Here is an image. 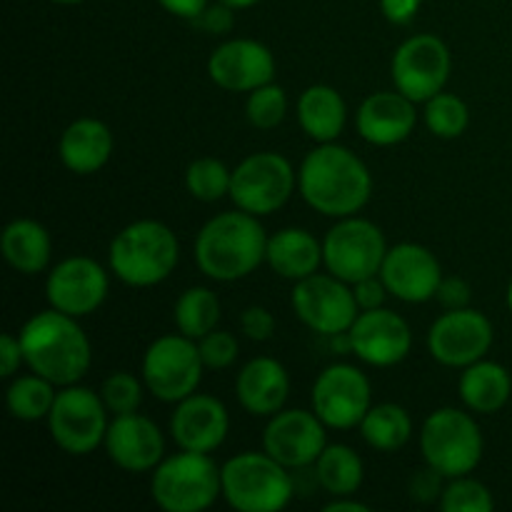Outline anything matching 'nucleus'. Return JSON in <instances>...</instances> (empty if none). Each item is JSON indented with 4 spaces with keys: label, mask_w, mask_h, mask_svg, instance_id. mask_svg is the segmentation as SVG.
<instances>
[{
    "label": "nucleus",
    "mask_w": 512,
    "mask_h": 512,
    "mask_svg": "<svg viewBox=\"0 0 512 512\" xmlns=\"http://www.w3.org/2000/svg\"><path fill=\"white\" fill-rule=\"evenodd\" d=\"M298 185L305 203L328 218L355 215L373 193L368 165L353 150L335 143H320V148L305 155Z\"/></svg>",
    "instance_id": "obj_1"
},
{
    "label": "nucleus",
    "mask_w": 512,
    "mask_h": 512,
    "mask_svg": "<svg viewBox=\"0 0 512 512\" xmlns=\"http://www.w3.org/2000/svg\"><path fill=\"white\" fill-rule=\"evenodd\" d=\"M23 358L33 373L48 378L53 385H75L90 368V340L73 315L45 310L33 315L20 330Z\"/></svg>",
    "instance_id": "obj_2"
},
{
    "label": "nucleus",
    "mask_w": 512,
    "mask_h": 512,
    "mask_svg": "<svg viewBox=\"0 0 512 512\" xmlns=\"http://www.w3.org/2000/svg\"><path fill=\"white\" fill-rule=\"evenodd\" d=\"M268 253V235L258 215L238 208L220 213L203 225L195 238V263L208 278L233 283L253 273Z\"/></svg>",
    "instance_id": "obj_3"
},
{
    "label": "nucleus",
    "mask_w": 512,
    "mask_h": 512,
    "mask_svg": "<svg viewBox=\"0 0 512 512\" xmlns=\"http://www.w3.org/2000/svg\"><path fill=\"white\" fill-rule=\"evenodd\" d=\"M108 260L125 285L150 288L163 283L178 265V238L165 223L138 220L115 235Z\"/></svg>",
    "instance_id": "obj_4"
},
{
    "label": "nucleus",
    "mask_w": 512,
    "mask_h": 512,
    "mask_svg": "<svg viewBox=\"0 0 512 512\" xmlns=\"http://www.w3.org/2000/svg\"><path fill=\"white\" fill-rule=\"evenodd\" d=\"M223 498L238 512H278L288 508L295 485L288 468L268 453H240L220 468Z\"/></svg>",
    "instance_id": "obj_5"
},
{
    "label": "nucleus",
    "mask_w": 512,
    "mask_h": 512,
    "mask_svg": "<svg viewBox=\"0 0 512 512\" xmlns=\"http://www.w3.org/2000/svg\"><path fill=\"white\" fill-rule=\"evenodd\" d=\"M223 493L220 470L208 453H183L163 458L153 470L150 495L165 512H203Z\"/></svg>",
    "instance_id": "obj_6"
},
{
    "label": "nucleus",
    "mask_w": 512,
    "mask_h": 512,
    "mask_svg": "<svg viewBox=\"0 0 512 512\" xmlns=\"http://www.w3.org/2000/svg\"><path fill=\"white\" fill-rule=\"evenodd\" d=\"M420 450L425 463L445 478H463L483 458V433L468 413L455 408L435 410L423 425Z\"/></svg>",
    "instance_id": "obj_7"
},
{
    "label": "nucleus",
    "mask_w": 512,
    "mask_h": 512,
    "mask_svg": "<svg viewBox=\"0 0 512 512\" xmlns=\"http://www.w3.org/2000/svg\"><path fill=\"white\" fill-rule=\"evenodd\" d=\"M385 255L388 245L383 230L370 220L353 218V215L340 218V223L330 228L323 240L325 268L350 285L380 275Z\"/></svg>",
    "instance_id": "obj_8"
},
{
    "label": "nucleus",
    "mask_w": 512,
    "mask_h": 512,
    "mask_svg": "<svg viewBox=\"0 0 512 512\" xmlns=\"http://www.w3.org/2000/svg\"><path fill=\"white\" fill-rule=\"evenodd\" d=\"M198 343L188 335H163L143 358V383L163 403H180L193 395L203 380Z\"/></svg>",
    "instance_id": "obj_9"
},
{
    "label": "nucleus",
    "mask_w": 512,
    "mask_h": 512,
    "mask_svg": "<svg viewBox=\"0 0 512 512\" xmlns=\"http://www.w3.org/2000/svg\"><path fill=\"white\" fill-rule=\"evenodd\" d=\"M98 393L80 385H65L55 395L53 410L48 415V428L55 445L68 455H88L105 443L108 415Z\"/></svg>",
    "instance_id": "obj_10"
},
{
    "label": "nucleus",
    "mask_w": 512,
    "mask_h": 512,
    "mask_svg": "<svg viewBox=\"0 0 512 512\" xmlns=\"http://www.w3.org/2000/svg\"><path fill=\"white\" fill-rule=\"evenodd\" d=\"M295 170L288 158L278 153L248 155L230 180V198L250 215H273L293 195Z\"/></svg>",
    "instance_id": "obj_11"
},
{
    "label": "nucleus",
    "mask_w": 512,
    "mask_h": 512,
    "mask_svg": "<svg viewBox=\"0 0 512 512\" xmlns=\"http://www.w3.org/2000/svg\"><path fill=\"white\" fill-rule=\"evenodd\" d=\"M350 283L330 275H310L295 283L293 288V310L300 323L308 325L313 333L333 335L348 333L350 325L360 315L358 300H355Z\"/></svg>",
    "instance_id": "obj_12"
},
{
    "label": "nucleus",
    "mask_w": 512,
    "mask_h": 512,
    "mask_svg": "<svg viewBox=\"0 0 512 512\" xmlns=\"http://www.w3.org/2000/svg\"><path fill=\"white\" fill-rule=\"evenodd\" d=\"M450 50L438 35L420 33L405 40L393 55L395 90L408 95L413 103H425L445 88L450 78Z\"/></svg>",
    "instance_id": "obj_13"
},
{
    "label": "nucleus",
    "mask_w": 512,
    "mask_h": 512,
    "mask_svg": "<svg viewBox=\"0 0 512 512\" xmlns=\"http://www.w3.org/2000/svg\"><path fill=\"white\" fill-rule=\"evenodd\" d=\"M370 380L353 365H330L313 385V413L333 430L358 428L370 410Z\"/></svg>",
    "instance_id": "obj_14"
},
{
    "label": "nucleus",
    "mask_w": 512,
    "mask_h": 512,
    "mask_svg": "<svg viewBox=\"0 0 512 512\" xmlns=\"http://www.w3.org/2000/svg\"><path fill=\"white\" fill-rule=\"evenodd\" d=\"M493 345V325L473 308L448 310L433 323L428 335L430 355L448 368H468L485 358Z\"/></svg>",
    "instance_id": "obj_15"
},
{
    "label": "nucleus",
    "mask_w": 512,
    "mask_h": 512,
    "mask_svg": "<svg viewBox=\"0 0 512 512\" xmlns=\"http://www.w3.org/2000/svg\"><path fill=\"white\" fill-rule=\"evenodd\" d=\"M328 425L308 410H280L263 433V450L288 470L313 465L328 445Z\"/></svg>",
    "instance_id": "obj_16"
},
{
    "label": "nucleus",
    "mask_w": 512,
    "mask_h": 512,
    "mask_svg": "<svg viewBox=\"0 0 512 512\" xmlns=\"http://www.w3.org/2000/svg\"><path fill=\"white\" fill-rule=\"evenodd\" d=\"M350 348L373 368H390L408 358L413 348L410 325L398 313L385 308L363 310L350 325Z\"/></svg>",
    "instance_id": "obj_17"
},
{
    "label": "nucleus",
    "mask_w": 512,
    "mask_h": 512,
    "mask_svg": "<svg viewBox=\"0 0 512 512\" xmlns=\"http://www.w3.org/2000/svg\"><path fill=\"white\" fill-rule=\"evenodd\" d=\"M45 293L55 310L83 318L103 305L108 295V273L93 258L75 255L55 265L45 283Z\"/></svg>",
    "instance_id": "obj_18"
},
{
    "label": "nucleus",
    "mask_w": 512,
    "mask_h": 512,
    "mask_svg": "<svg viewBox=\"0 0 512 512\" xmlns=\"http://www.w3.org/2000/svg\"><path fill=\"white\" fill-rule=\"evenodd\" d=\"M208 75L228 93H253L255 88L273 83L275 58L268 45L258 40H228L210 55Z\"/></svg>",
    "instance_id": "obj_19"
},
{
    "label": "nucleus",
    "mask_w": 512,
    "mask_h": 512,
    "mask_svg": "<svg viewBox=\"0 0 512 512\" xmlns=\"http://www.w3.org/2000/svg\"><path fill=\"white\" fill-rule=\"evenodd\" d=\"M380 280L385 283L390 295H395L403 303H425L435 298L440 283H443V270L438 258L428 248L415 243H400L388 248V255L380 268Z\"/></svg>",
    "instance_id": "obj_20"
},
{
    "label": "nucleus",
    "mask_w": 512,
    "mask_h": 512,
    "mask_svg": "<svg viewBox=\"0 0 512 512\" xmlns=\"http://www.w3.org/2000/svg\"><path fill=\"white\" fill-rule=\"evenodd\" d=\"M105 450L118 468L145 473L163 463L165 440L158 425L145 415H115L105 433Z\"/></svg>",
    "instance_id": "obj_21"
},
{
    "label": "nucleus",
    "mask_w": 512,
    "mask_h": 512,
    "mask_svg": "<svg viewBox=\"0 0 512 512\" xmlns=\"http://www.w3.org/2000/svg\"><path fill=\"white\" fill-rule=\"evenodd\" d=\"M230 418L225 405L213 395H188L178 403L170 418V433L180 450L213 453L228 438Z\"/></svg>",
    "instance_id": "obj_22"
},
{
    "label": "nucleus",
    "mask_w": 512,
    "mask_h": 512,
    "mask_svg": "<svg viewBox=\"0 0 512 512\" xmlns=\"http://www.w3.org/2000/svg\"><path fill=\"white\" fill-rule=\"evenodd\" d=\"M358 133L370 145H398L408 138L418 123L415 103L403 95L395 93H373L363 100L358 110Z\"/></svg>",
    "instance_id": "obj_23"
},
{
    "label": "nucleus",
    "mask_w": 512,
    "mask_h": 512,
    "mask_svg": "<svg viewBox=\"0 0 512 512\" xmlns=\"http://www.w3.org/2000/svg\"><path fill=\"white\" fill-rule=\"evenodd\" d=\"M238 403L258 418H273L280 413L290 393L288 370L273 358H255L240 370L235 383Z\"/></svg>",
    "instance_id": "obj_24"
},
{
    "label": "nucleus",
    "mask_w": 512,
    "mask_h": 512,
    "mask_svg": "<svg viewBox=\"0 0 512 512\" xmlns=\"http://www.w3.org/2000/svg\"><path fill=\"white\" fill-rule=\"evenodd\" d=\"M60 160L70 173L93 175L103 168L113 153V133L95 118H80L65 128L58 145Z\"/></svg>",
    "instance_id": "obj_25"
},
{
    "label": "nucleus",
    "mask_w": 512,
    "mask_h": 512,
    "mask_svg": "<svg viewBox=\"0 0 512 512\" xmlns=\"http://www.w3.org/2000/svg\"><path fill=\"white\" fill-rule=\"evenodd\" d=\"M270 268L288 280H303L318 273L323 263V245L313 233L303 228H285L268 238V253H265Z\"/></svg>",
    "instance_id": "obj_26"
},
{
    "label": "nucleus",
    "mask_w": 512,
    "mask_h": 512,
    "mask_svg": "<svg viewBox=\"0 0 512 512\" xmlns=\"http://www.w3.org/2000/svg\"><path fill=\"white\" fill-rule=\"evenodd\" d=\"M0 250L10 268L23 275H38L48 268L53 245H50V235L43 225L28 218H18L5 225Z\"/></svg>",
    "instance_id": "obj_27"
},
{
    "label": "nucleus",
    "mask_w": 512,
    "mask_h": 512,
    "mask_svg": "<svg viewBox=\"0 0 512 512\" xmlns=\"http://www.w3.org/2000/svg\"><path fill=\"white\" fill-rule=\"evenodd\" d=\"M343 95L330 85H310L298 100V123L318 143H333L345 128Z\"/></svg>",
    "instance_id": "obj_28"
},
{
    "label": "nucleus",
    "mask_w": 512,
    "mask_h": 512,
    "mask_svg": "<svg viewBox=\"0 0 512 512\" xmlns=\"http://www.w3.org/2000/svg\"><path fill=\"white\" fill-rule=\"evenodd\" d=\"M460 398L468 405L473 413H498L505 403L510 400L512 380L510 373L498 363L490 360H478V363L468 365L460 375Z\"/></svg>",
    "instance_id": "obj_29"
},
{
    "label": "nucleus",
    "mask_w": 512,
    "mask_h": 512,
    "mask_svg": "<svg viewBox=\"0 0 512 512\" xmlns=\"http://www.w3.org/2000/svg\"><path fill=\"white\" fill-rule=\"evenodd\" d=\"M315 478L333 498H348L363 485V460L348 445H325L315 460Z\"/></svg>",
    "instance_id": "obj_30"
},
{
    "label": "nucleus",
    "mask_w": 512,
    "mask_h": 512,
    "mask_svg": "<svg viewBox=\"0 0 512 512\" xmlns=\"http://www.w3.org/2000/svg\"><path fill=\"white\" fill-rule=\"evenodd\" d=\"M360 433L370 448L380 450V453H393L410 440L413 420H410L408 410L400 408V405L383 403L368 410V415L360 423Z\"/></svg>",
    "instance_id": "obj_31"
},
{
    "label": "nucleus",
    "mask_w": 512,
    "mask_h": 512,
    "mask_svg": "<svg viewBox=\"0 0 512 512\" xmlns=\"http://www.w3.org/2000/svg\"><path fill=\"white\" fill-rule=\"evenodd\" d=\"M220 323V300L210 288H188L175 303V325L188 338L200 340Z\"/></svg>",
    "instance_id": "obj_32"
},
{
    "label": "nucleus",
    "mask_w": 512,
    "mask_h": 512,
    "mask_svg": "<svg viewBox=\"0 0 512 512\" xmlns=\"http://www.w3.org/2000/svg\"><path fill=\"white\" fill-rule=\"evenodd\" d=\"M55 385L43 375H23L8 388V410L13 418L35 423L48 418L55 403Z\"/></svg>",
    "instance_id": "obj_33"
},
{
    "label": "nucleus",
    "mask_w": 512,
    "mask_h": 512,
    "mask_svg": "<svg viewBox=\"0 0 512 512\" xmlns=\"http://www.w3.org/2000/svg\"><path fill=\"white\" fill-rule=\"evenodd\" d=\"M470 123V110L465 105V100H460L458 95L443 93L433 95L430 100H425V125L433 135L443 140L460 138L465 133Z\"/></svg>",
    "instance_id": "obj_34"
},
{
    "label": "nucleus",
    "mask_w": 512,
    "mask_h": 512,
    "mask_svg": "<svg viewBox=\"0 0 512 512\" xmlns=\"http://www.w3.org/2000/svg\"><path fill=\"white\" fill-rule=\"evenodd\" d=\"M230 180H233V170L225 168V163H220L218 158L193 160L185 173L190 195L203 203H215L223 195H230Z\"/></svg>",
    "instance_id": "obj_35"
},
{
    "label": "nucleus",
    "mask_w": 512,
    "mask_h": 512,
    "mask_svg": "<svg viewBox=\"0 0 512 512\" xmlns=\"http://www.w3.org/2000/svg\"><path fill=\"white\" fill-rule=\"evenodd\" d=\"M288 113V98L280 85H263L250 93L248 103H245V115H248L250 125L260 130H273L278 128Z\"/></svg>",
    "instance_id": "obj_36"
},
{
    "label": "nucleus",
    "mask_w": 512,
    "mask_h": 512,
    "mask_svg": "<svg viewBox=\"0 0 512 512\" xmlns=\"http://www.w3.org/2000/svg\"><path fill=\"white\" fill-rule=\"evenodd\" d=\"M440 508L445 512H490L495 508V500L483 483L463 475V478H453V483L443 490Z\"/></svg>",
    "instance_id": "obj_37"
},
{
    "label": "nucleus",
    "mask_w": 512,
    "mask_h": 512,
    "mask_svg": "<svg viewBox=\"0 0 512 512\" xmlns=\"http://www.w3.org/2000/svg\"><path fill=\"white\" fill-rule=\"evenodd\" d=\"M143 385L133 373H113L105 378L100 398L113 415L138 413L140 403H143Z\"/></svg>",
    "instance_id": "obj_38"
},
{
    "label": "nucleus",
    "mask_w": 512,
    "mask_h": 512,
    "mask_svg": "<svg viewBox=\"0 0 512 512\" xmlns=\"http://www.w3.org/2000/svg\"><path fill=\"white\" fill-rule=\"evenodd\" d=\"M200 358L203 365L210 370H223L228 365L235 363L238 358V340L233 333H225V330H213V333L203 335L198 340Z\"/></svg>",
    "instance_id": "obj_39"
},
{
    "label": "nucleus",
    "mask_w": 512,
    "mask_h": 512,
    "mask_svg": "<svg viewBox=\"0 0 512 512\" xmlns=\"http://www.w3.org/2000/svg\"><path fill=\"white\" fill-rule=\"evenodd\" d=\"M240 328H243L245 338L255 340V343H265V340L273 338L275 318L270 310L253 305V308L243 310V315H240Z\"/></svg>",
    "instance_id": "obj_40"
},
{
    "label": "nucleus",
    "mask_w": 512,
    "mask_h": 512,
    "mask_svg": "<svg viewBox=\"0 0 512 512\" xmlns=\"http://www.w3.org/2000/svg\"><path fill=\"white\" fill-rule=\"evenodd\" d=\"M443 473H438L435 468H425V470H418V473L410 478V498L415 500V503H433L435 498H440L443 495Z\"/></svg>",
    "instance_id": "obj_41"
},
{
    "label": "nucleus",
    "mask_w": 512,
    "mask_h": 512,
    "mask_svg": "<svg viewBox=\"0 0 512 512\" xmlns=\"http://www.w3.org/2000/svg\"><path fill=\"white\" fill-rule=\"evenodd\" d=\"M193 23L198 25V28L208 30L210 35H223L233 28V8L218 0V5H208Z\"/></svg>",
    "instance_id": "obj_42"
},
{
    "label": "nucleus",
    "mask_w": 512,
    "mask_h": 512,
    "mask_svg": "<svg viewBox=\"0 0 512 512\" xmlns=\"http://www.w3.org/2000/svg\"><path fill=\"white\" fill-rule=\"evenodd\" d=\"M438 303L445 310H458L468 308L470 303V285L463 278H443L438 293H435Z\"/></svg>",
    "instance_id": "obj_43"
},
{
    "label": "nucleus",
    "mask_w": 512,
    "mask_h": 512,
    "mask_svg": "<svg viewBox=\"0 0 512 512\" xmlns=\"http://www.w3.org/2000/svg\"><path fill=\"white\" fill-rule=\"evenodd\" d=\"M353 293H355V300H358L360 310H375V308H383L388 288H385L383 280H378V275H373V278L358 280V283L353 285Z\"/></svg>",
    "instance_id": "obj_44"
},
{
    "label": "nucleus",
    "mask_w": 512,
    "mask_h": 512,
    "mask_svg": "<svg viewBox=\"0 0 512 512\" xmlns=\"http://www.w3.org/2000/svg\"><path fill=\"white\" fill-rule=\"evenodd\" d=\"M20 363H25L20 338L5 333L3 338H0V375H3V378H10V375L20 368Z\"/></svg>",
    "instance_id": "obj_45"
},
{
    "label": "nucleus",
    "mask_w": 512,
    "mask_h": 512,
    "mask_svg": "<svg viewBox=\"0 0 512 512\" xmlns=\"http://www.w3.org/2000/svg\"><path fill=\"white\" fill-rule=\"evenodd\" d=\"M423 0H380V10L395 25H408L418 15Z\"/></svg>",
    "instance_id": "obj_46"
},
{
    "label": "nucleus",
    "mask_w": 512,
    "mask_h": 512,
    "mask_svg": "<svg viewBox=\"0 0 512 512\" xmlns=\"http://www.w3.org/2000/svg\"><path fill=\"white\" fill-rule=\"evenodd\" d=\"M170 15L185 20H195L205 8H208V0H158Z\"/></svg>",
    "instance_id": "obj_47"
},
{
    "label": "nucleus",
    "mask_w": 512,
    "mask_h": 512,
    "mask_svg": "<svg viewBox=\"0 0 512 512\" xmlns=\"http://www.w3.org/2000/svg\"><path fill=\"white\" fill-rule=\"evenodd\" d=\"M325 512H370V505L355 503V500L338 498V500H333V503L325 505Z\"/></svg>",
    "instance_id": "obj_48"
},
{
    "label": "nucleus",
    "mask_w": 512,
    "mask_h": 512,
    "mask_svg": "<svg viewBox=\"0 0 512 512\" xmlns=\"http://www.w3.org/2000/svg\"><path fill=\"white\" fill-rule=\"evenodd\" d=\"M220 3L230 5L233 10H243V8H253V5L260 3V0H220Z\"/></svg>",
    "instance_id": "obj_49"
},
{
    "label": "nucleus",
    "mask_w": 512,
    "mask_h": 512,
    "mask_svg": "<svg viewBox=\"0 0 512 512\" xmlns=\"http://www.w3.org/2000/svg\"><path fill=\"white\" fill-rule=\"evenodd\" d=\"M50 3H58V5H78L83 0H50Z\"/></svg>",
    "instance_id": "obj_50"
},
{
    "label": "nucleus",
    "mask_w": 512,
    "mask_h": 512,
    "mask_svg": "<svg viewBox=\"0 0 512 512\" xmlns=\"http://www.w3.org/2000/svg\"><path fill=\"white\" fill-rule=\"evenodd\" d=\"M508 308H510V313H512V283H510V288H508Z\"/></svg>",
    "instance_id": "obj_51"
}]
</instances>
